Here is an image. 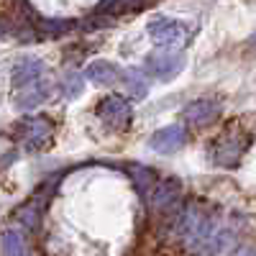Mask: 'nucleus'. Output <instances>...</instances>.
<instances>
[{"label": "nucleus", "instance_id": "7ed1b4c3", "mask_svg": "<svg viewBox=\"0 0 256 256\" xmlns=\"http://www.w3.org/2000/svg\"><path fill=\"white\" fill-rule=\"evenodd\" d=\"M182 70H184V56L180 52L164 49V52H152L146 56V72L162 82L174 80Z\"/></svg>", "mask_w": 256, "mask_h": 256}, {"label": "nucleus", "instance_id": "20e7f679", "mask_svg": "<svg viewBox=\"0 0 256 256\" xmlns=\"http://www.w3.org/2000/svg\"><path fill=\"white\" fill-rule=\"evenodd\" d=\"M223 116V105L218 100H210V98H200V100H192L187 108L182 110V118L195 126V128H205L210 123H216Z\"/></svg>", "mask_w": 256, "mask_h": 256}, {"label": "nucleus", "instance_id": "39448f33", "mask_svg": "<svg viewBox=\"0 0 256 256\" xmlns=\"http://www.w3.org/2000/svg\"><path fill=\"white\" fill-rule=\"evenodd\" d=\"M146 31H148L154 44H159V46H174V44H182L184 41V28L166 16L152 18L146 24Z\"/></svg>", "mask_w": 256, "mask_h": 256}, {"label": "nucleus", "instance_id": "f03ea898", "mask_svg": "<svg viewBox=\"0 0 256 256\" xmlns=\"http://www.w3.org/2000/svg\"><path fill=\"white\" fill-rule=\"evenodd\" d=\"M18 131H20V138L26 141L28 152H41L54 138V123L49 120V116H36L28 120H20Z\"/></svg>", "mask_w": 256, "mask_h": 256}, {"label": "nucleus", "instance_id": "6e6552de", "mask_svg": "<svg viewBox=\"0 0 256 256\" xmlns=\"http://www.w3.org/2000/svg\"><path fill=\"white\" fill-rule=\"evenodd\" d=\"M241 154H244V146H241L236 138H228V136L218 138L216 144H212V148H210L212 164L228 166V169H233V166L241 164Z\"/></svg>", "mask_w": 256, "mask_h": 256}, {"label": "nucleus", "instance_id": "9b49d317", "mask_svg": "<svg viewBox=\"0 0 256 256\" xmlns=\"http://www.w3.org/2000/svg\"><path fill=\"white\" fill-rule=\"evenodd\" d=\"M44 72H46V64L41 62V59H36V56L20 59L16 67H13V84H16V88H24V84H28V82L41 80V77H44Z\"/></svg>", "mask_w": 256, "mask_h": 256}, {"label": "nucleus", "instance_id": "ddd939ff", "mask_svg": "<svg viewBox=\"0 0 256 256\" xmlns=\"http://www.w3.org/2000/svg\"><path fill=\"white\" fill-rule=\"evenodd\" d=\"M120 82H126L128 84V92H131L134 98H146V92H148V82L138 74V70H123V77H120Z\"/></svg>", "mask_w": 256, "mask_h": 256}, {"label": "nucleus", "instance_id": "0eeeda50", "mask_svg": "<svg viewBox=\"0 0 256 256\" xmlns=\"http://www.w3.org/2000/svg\"><path fill=\"white\" fill-rule=\"evenodd\" d=\"M182 198V180L177 177H162L152 190V208L154 210H172Z\"/></svg>", "mask_w": 256, "mask_h": 256}, {"label": "nucleus", "instance_id": "1a4fd4ad", "mask_svg": "<svg viewBox=\"0 0 256 256\" xmlns=\"http://www.w3.org/2000/svg\"><path fill=\"white\" fill-rule=\"evenodd\" d=\"M49 92H52V88H49L46 82H41V80L28 82V84H24V88H20V92L13 98V105H16L18 110H31V108H36V105L46 102V100H49Z\"/></svg>", "mask_w": 256, "mask_h": 256}, {"label": "nucleus", "instance_id": "f8f14e48", "mask_svg": "<svg viewBox=\"0 0 256 256\" xmlns=\"http://www.w3.org/2000/svg\"><path fill=\"white\" fill-rule=\"evenodd\" d=\"M28 246H26V236H24V230L10 226V228H3L0 230V254H26Z\"/></svg>", "mask_w": 256, "mask_h": 256}, {"label": "nucleus", "instance_id": "9d476101", "mask_svg": "<svg viewBox=\"0 0 256 256\" xmlns=\"http://www.w3.org/2000/svg\"><path fill=\"white\" fill-rule=\"evenodd\" d=\"M120 77H123V70L118 67V64L105 62V59L92 62L90 67L84 70V80H90L92 84H98V88H108V84H116V82H120Z\"/></svg>", "mask_w": 256, "mask_h": 256}, {"label": "nucleus", "instance_id": "f257e3e1", "mask_svg": "<svg viewBox=\"0 0 256 256\" xmlns=\"http://www.w3.org/2000/svg\"><path fill=\"white\" fill-rule=\"evenodd\" d=\"M98 118L110 128V131H126L134 120V108L131 102L120 95H108L98 102Z\"/></svg>", "mask_w": 256, "mask_h": 256}, {"label": "nucleus", "instance_id": "423d86ee", "mask_svg": "<svg viewBox=\"0 0 256 256\" xmlns=\"http://www.w3.org/2000/svg\"><path fill=\"white\" fill-rule=\"evenodd\" d=\"M187 144V131L184 126H164L159 131H154V136L148 138V146L156 154H174Z\"/></svg>", "mask_w": 256, "mask_h": 256}, {"label": "nucleus", "instance_id": "4468645a", "mask_svg": "<svg viewBox=\"0 0 256 256\" xmlns=\"http://www.w3.org/2000/svg\"><path fill=\"white\" fill-rule=\"evenodd\" d=\"M82 88H84V74H67L64 82H62V92L67 95L70 100H74L82 92Z\"/></svg>", "mask_w": 256, "mask_h": 256}]
</instances>
